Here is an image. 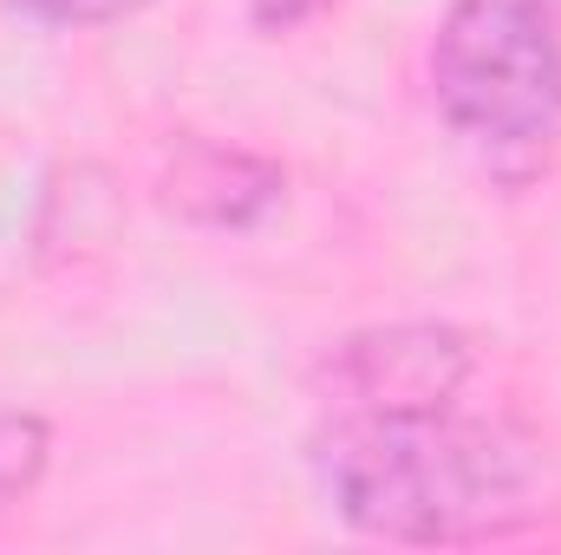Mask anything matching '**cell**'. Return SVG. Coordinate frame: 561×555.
I'll list each match as a JSON object with an SVG mask.
<instances>
[{"label": "cell", "instance_id": "cell-1", "mask_svg": "<svg viewBox=\"0 0 561 555\" xmlns=\"http://www.w3.org/2000/svg\"><path fill=\"white\" fill-rule=\"evenodd\" d=\"M313 477L340 523L386 543H477L536 510V444L457 399L340 406L313 438Z\"/></svg>", "mask_w": 561, "mask_h": 555}, {"label": "cell", "instance_id": "cell-2", "mask_svg": "<svg viewBox=\"0 0 561 555\" xmlns=\"http://www.w3.org/2000/svg\"><path fill=\"white\" fill-rule=\"evenodd\" d=\"M431 92L477 150H549L561 138L556 0H450L431 39Z\"/></svg>", "mask_w": 561, "mask_h": 555}, {"label": "cell", "instance_id": "cell-3", "mask_svg": "<svg viewBox=\"0 0 561 555\" xmlns=\"http://www.w3.org/2000/svg\"><path fill=\"white\" fill-rule=\"evenodd\" d=\"M470 340L457 327L412 320V327H379V333H353L327 353L320 366V393L327 406H444L463 393L470 380Z\"/></svg>", "mask_w": 561, "mask_h": 555}, {"label": "cell", "instance_id": "cell-4", "mask_svg": "<svg viewBox=\"0 0 561 555\" xmlns=\"http://www.w3.org/2000/svg\"><path fill=\"white\" fill-rule=\"evenodd\" d=\"M280 163L216 138H176L163 163V203L203 229H249L280 203Z\"/></svg>", "mask_w": 561, "mask_h": 555}, {"label": "cell", "instance_id": "cell-5", "mask_svg": "<svg viewBox=\"0 0 561 555\" xmlns=\"http://www.w3.org/2000/svg\"><path fill=\"white\" fill-rule=\"evenodd\" d=\"M46 418L33 412H0V503L7 497H26L46 471Z\"/></svg>", "mask_w": 561, "mask_h": 555}, {"label": "cell", "instance_id": "cell-6", "mask_svg": "<svg viewBox=\"0 0 561 555\" xmlns=\"http://www.w3.org/2000/svg\"><path fill=\"white\" fill-rule=\"evenodd\" d=\"M7 7H20L26 20H46V26H99V20H118L144 0H7Z\"/></svg>", "mask_w": 561, "mask_h": 555}, {"label": "cell", "instance_id": "cell-7", "mask_svg": "<svg viewBox=\"0 0 561 555\" xmlns=\"http://www.w3.org/2000/svg\"><path fill=\"white\" fill-rule=\"evenodd\" d=\"M327 0H249V20L262 26V33H294L300 20H313Z\"/></svg>", "mask_w": 561, "mask_h": 555}]
</instances>
